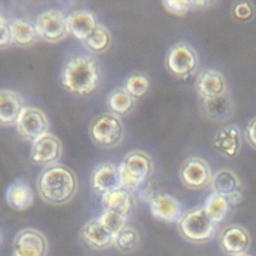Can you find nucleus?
<instances>
[{"label":"nucleus","mask_w":256,"mask_h":256,"mask_svg":"<svg viewBox=\"0 0 256 256\" xmlns=\"http://www.w3.org/2000/svg\"><path fill=\"white\" fill-rule=\"evenodd\" d=\"M78 188L77 176L64 164L48 166L42 172L37 182L40 197L46 203L60 206L68 203Z\"/></svg>","instance_id":"obj_1"},{"label":"nucleus","mask_w":256,"mask_h":256,"mask_svg":"<svg viewBox=\"0 0 256 256\" xmlns=\"http://www.w3.org/2000/svg\"><path fill=\"white\" fill-rule=\"evenodd\" d=\"M100 80L98 65L94 58L76 56L67 61L61 73V82L66 89L84 95L94 92Z\"/></svg>","instance_id":"obj_2"},{"label":"nucleus","mask_w":256,"mask_h":256,"mask_svg":"<svg viewBox=\"0 0 256 256\" xmlns=\"http://www.w3.org/2000/svg\"><path fill=\"white\" fill-rule=\"evenodd\" d=\"M178 232L191 244H203L215 236L217 224L206 215L203 206L193 208L184 212L176 223Z\"/></svg>","instance_id":"obj_3"},{"label":"nucleus","mask_w":256,"mask_h":256,"mask_svg":"<svg viewBox=\"0 0 256 256\" xmlns=\"http://www.w3.org/2000/svg\"><path fill=\"white\" fill-rule=\"evenodd\" d=\"M118 166L122 187L131 192L143 186L154 172L152 158L140 150L127 154Z\"/></svg>","instance_id":"obj_4"},{"label":"nucleus","mask_w":256,"mask_h":256,"mask_svg":"<svg viewBox=\"0 0 256 256\" xmlns=\"http://www.w3.org/2000/svg\"><path fill=\"white\" fill-rule=\"evenodd\" d=\"M90 134L97 144L103 148H112L122 140L124 126L116 115L103 114L92 122Z\"/></svg>","instance_id":"obj_5"},{"label":"nucleus","mask_w":256,"mask_h":256,"mask_svg":"<svg viewBox=\"0 0 256 256\" xmlns=\"http://www.w3.org/2000/svg\"><path fill=\"white\" fill-rule=\"evenodd\" d=\"M166 64L170 72L181 78H186L197 70L198 58L190 44L180 42L170 48Z\"/></svg>","instance_id":"obj_6"},{"label":"nucleus","mask_w":256,"mask_h":256,"mask_svg":"<svg viewBox=\"0 0 256 256\" xmlns=\"http://www.w3.org/2000/svg\"><path fill=\"white\" fill-rule=\"evenodd\" d=\"M180 179L182 185L192 190H200L210 185L212 173L208 162L200 157L187 158L181 166Z\"/></svg>","instance_id":"obj_7"},{"label":"nucleus","mask_w":256,"mask_h":256,"mask_svg":"<svg viewBox=\"0 0 256 256\" xmlns=\"http://www.w3.org/2000/svg\"><path fill=\"white\" fill-rule=\"evenodd\" d=\"M210 187L214 192L227 199L230 205H238L244 198V188L238 175L232 169L221 168L212 175Z\"/></svg>","instance_id":"obj_8"},{"label":"nucleus","mask_w":256,"mask_h":256,"mask_svg":"<svg viewBox=\"0 0 256 256\" xmlns=\"http://www.w3.org/2000/svg\"><path fill=\"white\" fill-rule=\"evenodd\" d=\"M218 241L220 248L224 254L238 256L247 253L252 239L250 232L244 226L232 224L222 229Z\"/></svg>","instance_id":"obj_9"},{"label":"nucleus","mask_w":256,"mask_h":256,"mask_svg":"<svg viewBox=\"0 0 256 256\" xmlns=\"http://www.w3.org/2000/svg\"><path fill=\"white\" fill-rule=\"evenodd\" d=\"M47 238L40 230L28 228L20 230L13 242L12 256H46Z\"/></svg>","instance_id":"obj_10"},{"label":"nucleus","mask_w":256,"mask_h":256,"mask_svg":"<svg viewBox=\"0 0 256 256\" xmlns=\"http://www.w3.org/2000/svg\"><path fill=\"white\" fill-rule=\"evenodd\" d=\"M36 24L40 36L52 42L62 40L70 32L66 17L59 10L43 12L37 18Z\"/></svg>","instance_id":"obj_11"},{"label":"nucleus","mask_w":256,"mask_h":256,"mask_svg":"<svg viewBox=\"0 0 256 256\" xmlns=\"http://www.w3.org/2000/svg\"><path fill=\"white\" fill-rule=\"evenodd\" d=\"M149 204L152 215L164 222L178 223L184 214L182 202L167 193H155Z\"/></svg>","instance_id":"obj_12"},{"label":"nucleus","mask_w":256,"mask_h":256,"mask_svg":"<svg viewBox=\"0 0 256 256\" xmlns=\"http://www.w3.org/2000/svg\"><path fill=\"white\" fill-rule=\"evenodd\" d=\"M16 124L20 134L32 142L48 133V130L47 116L37 108L25 107Z\"/></svg>","instance_id":"obj_13"},{"label":"nucleus","mask_w":256,"mask_h":256,"mask_svg":"<svg viewBox=\"0 0 256 256\" xmlns=\"http://www.w3.org/2000/svg\"><path fill=\"white\" fill-rule=\"evenodd\" d=\"M62 152V144L59 139L50 134L44 136L32 142L31 158L36 164L50 166L59 160Z\"/></svg>","instance_id":"obj_14"},{"label":"nucleus","mask_w":256,"mask_h":256,"mask_svg":"<svg viewBox=\"0 0 256 256\" xmlns=\"http://www.w3.org/2000/svg\"><path fill=\"white\" fill-rule=\"evenodd\" d=\"M90 182L96 192L102 196L122 187L118 166L110 162L98 164L92 172Z\"/></svg>","instance_id":"obj_15"},{"label":"nucleus","mask_w":256,"mask_h":256,"mask_svg":"<svg viewBox=\"0 0 256 256\" xmlns=\"http://www.w3.org/2000/svg\"><path fill=\"white\" fill-rule=\"evenodd\" d=\"M82 239L95 250H103L114 245L115 236L106 228L98 218L85 223L82 230Z\"/></svg>","instance_id":"obj_16"},{"label":"nucleus","mask_w":256,"mask_h":256,"mask_svg":"<svg viewBox=\"0 0 256 256\" xmlns=\"http://www.w3.org/2000/svg\"><path fill=\"white\" fill-rule=\"evenodd\" d=\"M204 113L214 122H223L232 118L234 114V102L228 91L211 98H203Z\"/></svg>","instance_id":"obj_17"},{"label":"nucleus","mask_w":256,"mask_h":256,"mask_svg":"<svg viewBox=\"0 0 256 256\" xmlns=\"http://www.w3.org/2000/svg\"><path fill=\"white\" fill-rule=\"evenodd\" d=\"M6 200L8 206L16 211L30 209L35 200L32 187L22 180H16L6 190Z\"/></svg>","instance_id":"obj_18"},{"label":"nucleus","mask_w":256,"mask_h":256,"mask_svg":"<svg viewBox=\"0 0 256 256\" xmlns=\"http://www.w3.org/2000/svg\"><path fill=\"white\" fill-rule=\"evenodd\" d=\"M214 148L229 158L238 156L241 148V132L236 125H228L220 128L212 140Z\"/></svg>","instance_id":"obj_19"},{"label":"nucleus","mask_w":256,"mask_h":256,"mask_svg":"<svg viewBox=\"0 0 256 256\" xmlns=\"http://www.w3.org/2000/svg\"><path fill=\"white\" fill-rule=\"evenodd\" d=\"M23 98L16 91L2 90L0 92V122L2 125L17 124L24 109Z\"/></svg>","instance_id":"obj_20"},{"label":"nucleus","mask_w":256,"mask_h":256,"mask_svg":"<svg viewBox=\"0 0 256 256\" xmlns=\"http://www.w3.org/2000/svg\"><path fill=\"white\" fill-rule=\"evenodd\" d=\"M68 31L78 40H86L97 26L96 19L92 12L76 10L66 17Z\"/></svg>","instance_id":"obj_21"},{"label":"nucleus","mask_w":256,"mask_h":256,"mask_svg":"<svg viewBox=\"0 0 256 256\" xmlns=\"http://www.w3.org/2000/svg\"><path fill=\"white\" fill-rule=\"evenodd\" d=\"M196 90L202 98L216 96L227 91L226 79L216 70H203L198 76Z\"/></svg>","instance_id":"obj_22"},{"label":"nucleus","mask_w":256,"mask_h":256,"mask_svg":"<svg viewBox=\"0 0 256 256\" xmlns=\"http://www.w3.org/2000/svg\"><path fill=\"white\" fill-rule=\"evenodd\" d=\"M102 204L104 210L128 216L134 208V198L132 192L122 187L102 196Z\"/></svg>","instance_id":"obj_23"},{"label":"nucleus","mask_w":256,"mask_h":256,"mask_svg":"<svg viewBox=\"0 0 256 256\" xmlns=\"http://www.w3.org/2000/svg\"><path fill=\"white\" fill-rule=\"evenodd\" d=\"M13 42L20 46H29L36 40V24L26 19L17 18L11 23Z\"/></svg>","instance_id":"obj_24"},{"label":"nucleus","mask_w":256,"mask_h":256,"mask_svg":"<svg viewBox=\"0 0 256 256\" xmlns=\"http://www.w3.org/2000/svg\"><path fill=\"white\" fill-rule=\"evenodd\" d=\"M230 206L227 199L212 192L206 197L203 208L209 218L218 224L224 221L228 214Z\"/></svg>","instance_id":"obj_25"},{"label":"nucleus","mask_w":256,"mask_h":256,"mask_svg":"<svg viewBox=\"0 0 256 256\" xmlns=\"http://www.w3.org/2000/svg\"><path fill=\"white\" fill-rule=\"evenodd\" d=\"M140 244L138 232L134 228L126 226L115 236L114 246L124 253L136 251Z\"/></svg>","instance_id":"obj_26"},{"label":"nucleus","mask_w":256,"mask_h":256,"mask_svg":"<svg viewBox=\"0 0 256 256\" xmlns=\"http://www.w3.org/2000/svg\"><path fill=\"white\" fill-rule=\"evenodd\" d=\"M108 103L114 113L122 114L131 110L134 98L125 88H120L109 95Z\"/></svg>","instance_id":"obj_27"},{"label":"nucleus","mask_w":256,"mask_h":256,"mask_svg":"<svg viewBox=\"0 0 256 256\" xmlns=\"http://www.w3.org/2000/svg\"><path fill=\"white\" fill-rule=\"evenodd\" d=\"M110 41L108 30L102 25H97L92 34L85 40V44L92 52H100L108 47Z\"/></svg>","instance_id":"obj_28"},{"label":"nucleus","mask_w":256,"mask_h":256,"mask_svg":"<svg viewBox=\"0 0 256 256\" xmlns=\"http://www.w3.org/2000/svg\"><path fill=\"white\" fill-rule=\"evenodd\" d=\"M98 218L100 221L106 226V228L110 230L114 236L127 226L128 216L114 211L108 210H104Z\"/></svg>","instance_id":"obj_29"},{"label":"nucleus","mask_w":256,"mask_h":256,"mask_svg":"<svg viewBox=\"0 0 256 256\" xmlns=\"http://www.w3.org/2000/svg\"><path fill=\"white\" fill-rule=\"evenodd\" d=\"M150 88V80L142 73H134L127 78L125 88L133 97L143 96Z\"/></svg>","instance_id":"obj_30"},{"label":"nucleus","mask_w":256,"mask_h":256,"mask_svg":"<svg viewBox=\"0 0 256 256\" xmlns=\"http://www.w3.org/2000/svg\"><path fill=\"white\" fill-rule=\"evenodd\" d=\"M163 6L166 11L176 16H184L194 8L192 1L188 0H164Z\"/></svg>","instance_id":"obj_31"},{"label":"nucleus","mask_w":256,"mask_h":256,"mask_svg":"<svg viewBox=\"0 0 256 256\" xmlns=\"http://www.w3.org/2000/svg\"><path fill=\"white\" fill-rule=\"evenodd\" d=\"M13 42L11 23L2 14L0 17V46L6 47Z\"/></svg>","instance_id":"obj_32"},{"label":"nucleus","mask_w":256,"mask_h":256,"mask_svg":"<svg viewBox=\"0 0 256 256\" xmlns=\"http://www.w3.org/2000/svg\"><path fill=\"white\" fill-rule=\"evenodd\" d=\"M233 14L235 18L240 20H247L252 16V6L250 2L246 1L238 2L234 7Z\"/></svg>","instance_id":"obj_33"},{"label":"nucleus","mask_w":256,"mask_h":256,"mask_svg":"<svg viewBox=\"0 0 256 256\" xmlns=\"http://www.w3.org/2000/svg\"><path fill=\"white\" fill-rule=\"evenodd\" d=\"M245 136L250 146L256 150V118L252 119L247 124Z\"/></svg>","instance_id":"obj_34"},{"label":"nucleus","mask_w":256,"mask_h":256,"mask_svg":"<svg viewBox=\"0 0 256 256\" xmlns=\"http://www.w3.org/2000/svg\"><path fill=\"white\" fill-rule=\"evenodd\" d=\"M250 256V254H248V253H246V254H240V256Z\"/></svg>","instance_id":"obj_35"}]
</instances>
